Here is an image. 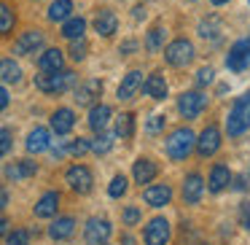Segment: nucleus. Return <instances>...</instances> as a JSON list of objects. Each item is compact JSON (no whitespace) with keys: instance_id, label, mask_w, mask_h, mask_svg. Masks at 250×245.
Masks as SVG:
<instances>
[{"instance_id":"473e14b6","label":"nucleus","mask_w":250,"mask_h":245,"mask_svg":"<svg viewBox=\"0 0 250 245\" xmlns=\"http://www.w3.org/2000/svg\"><path fill=\"white\" fill-rule=\"evenodd\" d=\"M164 35H167V33H164V27H153L151 33H148V38H146V49L151 51V54H156V51L164 46Z\"/></svg>"},{"instance_id":"39448f33","label":"nucleus","mask_w":250,"mask_h":245,"mask_svg":"<svg viewBox=\"0 0 250 245\" xmlns=\"http://www.w3.org/2000/svg\"><path fill=\"white\" fill-rule=\"evenodd\" d=\"M164 60L169 62L172 67H186L191 60H194V44L186 38H178L164 49Z\"/></svg>"},{"instance_id":"7c9ffc66","label":"nucleus","mask_w":250,"mask_h":245,"mask_svg":"<svg viewBox=\"0 0 250 245\" xmlns=\"http://www.w3.org/2000/svg\"><path fill=\"white\" fill-rule=\"evenodd\" d=\"M113 140H116V135L113 132H97V137L94 140H89V151H94V154H108L110 148H113Z\"/></svg>"},{"instance_id":"c85d7f7f","label":"nucleus","mask_w":250,"mask_h":245,"mask_svg":"<svg viewBox=\"0 0 250 245\" xmlns=\"http://www.w3.org/2000/svg\"><path fill=\"white\" fill-rule=\"evenodd\" d=\"M73 11V0H54L49 6V22H65Z\"/></svg>"},{"instance_id":"f3484780","label":"nucleus","mask_w":250,"mask_h":245,"mask_svg":"<svg viewBox=\"0 0 250 245\" xmlns=\"http://www.w3.org/2000/svg\"><path fill=\"white\" fill-rule=\"evenodd\" d=\"M140 89H143L146 97H153V100H164V97H167V81H164L162 73H151V76L140 84Z\"/></svg>"},{"instance_id":"a878e982","label":"nucleus","mask_w":250,"mask_h":245,"mask_svg":"<svg viewBox=\"0 0 250 245\" xmlns=\"http://www.w3.org/2000/svg\"><path fill=\"white\" fill-rule=\"evenodd\" d=\"M110 116H113V111H110V105H92V111H89V127H92L94 132H103L105 127H108Z\"/></svg>"},{"instance_id":"0eeeda50","label":"nucleus","mask_w":250,"mask_h":245,"mask_svg":"<svg viewBox=\"0 0 250 245\" xmlns=\"http://www.w3.org/2000/svg\"><path fill=\"white\" fill-rule=\"evenodd\" d=\"M110 221H105V218H89L86 226H83V240H86L89 245H105L110 237Z\"/></svg>"},{"instance_id":"6e6552de","label":"nucleus","mask_w":250,"mask_h":245,"mask_svg":"<svg viewBox=\"0 0 250 245\" xmlns=\"http://www.w3.org/2000/svg\"><path fill=\"white\" fill-rule=\"evenodd\" d=\"M250 65V38H239L237 44L229 49V57H226V67L229 70H245Z\"/></svg>"},{"instance_id":"423d86ee","label":"nucleus","mask_w":250,"mask_h":245,"mask_svg":"<svg viewBox=\"0 0 250 245\" xmlns=\"http://www.w3.org/2000/svg\"><path fill=\"white\" fill-rule=\"evenodd\" d=\"M207 108V97L202 92H183L178 97V111L183 119H196Z\"/></svg>"},{"instance_id":"a211bd4d","label":"nucleus","mask_w":250,"mask_h":245,"mask_svg":"<svg viewBox=\"0 0 250 245\" xmlns=\"http://www.w3.org/2000/svg\"><path fill=\"white\" fill-rule=\"evenodd\" d=\"M38 173V164L35 162H30V159H19V162H11L6 167V178L8 180H24V178H33V175Z\"/></svg>"},{"instance_id":"bb28decb","label":"nucleus","mask_w":250,"mask_h":245,"mask_svg":"<svg viewBox=\"0 0 250 245\" xmlns=\"http://www.w3.org/2000/svg\"><path fill=\"white\" fill-rule=\"evenodd\" d=\"M83 30H86V19H81V17H67L65 24H62V38H67V41L83 38Z\"/></svg>"},{"instance_id":"9b49d317","label":"nucleus","mask_w":250,"mask_h":245,"mask_svg":"<svg viewBox=\"0 0 250 245\" xmlns=\"http://www.w3.org/2000/svg\"><path fill=\"white\" fill-rule=\"evenodd\" d=\"M41 46H43V33H41V30H27V33H22L19 41L14 44V54L27 57V54H35Z\"/></svg>"},{"instance_id":"393cba45","label":"nucleus","mask_w":250,"mask_h":245,"mask_svg":"<svg viewBox=\"0 0 250 245\" xmlns=\"http://www.w3.org/2000/svg\"><path fill=\"white\" fill-rule=\"evenodd\" d=\"M229 183H231V170H229L226 164H215V167L210 170V191L212 194H221Z\"/></svg>"},{"instance_id":"79ce46f5","label":"nucleus","mask_w":250,"mask_h":245,"mask_svg":"<svg viewBox=\"0 0 250 245\" xmlns=\"http://www.w3.org/2000/svg\"><path fill=\"white\" fill-rule=\"evenodd\" d=\"M239 221H242V226L250 232V202H245V205L239 207Z\"/></svg>"},{"instance_id":"b1692460","label":"nucleus","mask_w":250,"mask_h":245,"mask_svg":"<svg viewBox=\"0 0 250 245\" xmlns=\"http://www.w3.org/2000/svg\"><path fill=\"white\" fill-rule=\"evenodd\" d=\"M140 84H143V73L140 70H129L119 84V100H132L137 94V89H140Z\"/></svg>"},{"instance_id":"49530a36","label":"nucleus","mask_w":250,"mask_h":245,"mask_svg":"<svg viewBox=\"0 0 250 245\" xmlns=\"http://www.w3.org/2000/svg\"><path fill=\"white\" fill-rule=\"evenodd\" d=\"M6 232H8V221H6V218H0V237H3Z\"/></svg>"},{"instance_id":"a18cd8bd","label":"nucleus","mask_w":250,"mask_h":245,"mask_svg":"<svg viewBox=\"0 0 250 245\" xmlns=\"http://www.w3.org/2000/svg\"><path fill=\"white\" fill-rule=\"evenodd\" d=\"M135 49H137V44H135V41H126V44L121 46V54H129V51H135Z\"/></svg>"},{"instance_id":"e433bc0d","label":"nucleus","mask_w":250,"mask_h":245,"mask_svg":"<svg viewBox=\"0 0 250 245\" xmlns=\"http://www.w3.org/2000/svg\"><path fill=\"white\" fill-rule=\"evenodd\" d=\"M164 127H167V119H164L162 113H156V116H151V119H148L146 132H148V135H159V132H164Z\"/></svg>"},{"instance_id":"a19ab883","label":"nucleus","mask_w":250,"mask_h":245,"mask_svg":"<svg viewBox=\"0 0 250 245\" xmlns=\"http://www.w3.org/2000/svg\"><path fill=\"white\" fill-rule=\"evenodd\" d=\"M137 221H140V210H137V207H126L124 210V223L126 226H135Z\"/></svg>"},{"instance_id":"c03bdc74","label":"nucleus","mask_w":250,"mask_h":245,"mask_svg":"<svg viewBox=\"0 0 250 245\" xmlns=\"http://www.w3.org/2000/svg\"><path fill=\"white\" fill-rule=\"evenodd\" d=\"M6 207H8V189L6 186H0V213L6 210Z\"/></svg>"},{"instance_id":"f8f14e48","label":"nucleus","mask_w":250,"mask_h":245,"mask_svg":"<svg viewBox=\"0 0 250 245\" xmlns=\"http://www.w3.org/2000/svg\"><path fill=\"white\" fill-rule=\"evenodd\" d=\"M143 200L148 202L151 207H164L172 202V189L167 183H156V186H146L143 191Z\"/></svg>"},{"instance_id":"f704fd0d","label":"nucleus","mask_w":250,"mask_h":245,"mask_svg":"<svg viewBox=\"0 0 250 245\" xmlns=\"http://www.w3.org/2000/svg\"><path fill=\"white\" fill-rule=\"evenodd\" d=\"M126 189H129L126 178H124V175H116V178L110 180V186H108V194L113 197V200H121V197L126 194Z\"/></svg>"},{"instance_id":"7ed1b4c3","label":"nucleus","mask_w":250,"mask_h":245,"mask_svg":"<svg viewBox=\"0 0 250 245\" xmlns=\"http://www.w3.org/2000/svg\"><path fill=\"white\" fill-rule=\"evenodd\" d=\"M250 130V92H245L242 97H237V103L231 105L226 119V132L231 137L242 135V132Z\"/></svg>"},{"instance_id":"72a5a7b5","label":"nucleus","mask_w":250,"mask_h":245,"mask_svg":"<svg viewBox=\"0 0 250 245\" xmlns=\"http://www.w3.org/2000/svg\"><path fill=\"white\" fill-rule=\"evenodd\" d=\"M89 151V140H83V137H78V140H73V143H67L65 148H60V151H54V154H70V156H81V154H86Z\"/></svg>"},{"instance_id":"4be33fe9","label":"nucleus","mask_w":250,"mask_h":245,"mask_svg":"<svg viewBox=\"0 0 250 245\" xmlns=\"http://www.w3.org/2000/svg\"><path fill=\"white\" fill-rule=\"evenodd\" d=\"M38 67H41V73L62 70V67H65V54H62L60 49H46L43 54L38 57Z\"/></svg>"},{"instance_id":"1a4fd4ad","label":"nucleus","mask_w":250,"mask_h":245,"mask_svg":"<svg viewBox=\"0 0 250 245\" xmlns=\"http://www.w3.org/2000/svg\"><path fill=\"white\" fill-rule=\"evenodd\" d=\"M196 151H199V156H212V154L221 148V130H218L215 124H207L205 130H202V135L196 137Z\"/></svg>"},{"instance_id":"20e7f679","label":"nucleus","mask_w":250,"mask_h":245,"mask_svg":"<svg viewBox=\"0 0 250 245\" xmlns=\"http://www.w3.org/2000/svg\"><path fill=\"white\" fill-rule=\"evenodd\" d=\"M65 180L76 194H89L92 186H94V175H92V170H89L86 164H73V167H67Z\"/></svg>"},{"instance_id":"f257e3e1","label":"nucleus","mask_w":250,"mask_h":245,"mask_svg":"<svg viewBox=\"0 0 250 245\" xmlns=\"http://www.w3.org/2000/svg\"><path fill=\"white\" fill-rule=\"evenodd\" d=\"M76 81H78V76L73 70H65V67L54 70V73H41V76H35V87L46 94H62V92L76 87Z\"/></svg>"},{"instance_id":"09e8293b","label":"nucleus","mask_w":250,"mask_h":245,"mask_svg":"<svg viewBox=\"0 0 250 245\" xmlns=\"http://www.w3.org/2000/svg\"><path fill=\"white\" fill-rule=\"evenodd\" d=\"M210 3H212V6H226L229 0H210Z\"/></svg>"},{"instance_id":"5701e85b","label":"nucleus","mask_w":250,"mask_h":245,"mask_svg":"<svg viewBox=\"0 0 250 245\" xmlns=\"http://www.w3.org/2000/svg\"><path fill=\"white\" fill-rule=\"evenodd\" d=\"M156 173H159V167H156V162H151V159H137L135 162V167H132V178H135V183H151L153 178H156Z\"/></svg>"},{"instance_id":"de8ad7c7","label":"nucleus","mask_w":250,"mask_h":245,"mask_svg":"<svg viewBox=\"0 0 250 245\" xmlns=\"http://www.w3.org/2000/svg\"><path fill=\"white\" fill-rule=\"evenodd\" d=\"M121 245H137V243H135V237H132V234H126V237L121 240Z\"/></svg>"},{"instance_id":"4468645a","label":"nucleus","mask_w":250,"mask_h":245,"mask_svg":"<svg viewBox=\"0 0 250 245\" xmlns=\"http://www.w3.org/2000/svg\"><path fill=\"white\" fill-rule=\"evenodd\" d=\"M24 148H27V154H43L51 148V135L46 127H35L33 132L27 135V140H24Z\"/></svg>"},{"instance_id":"4c0bfd02","label":"nucleus","mask_w":250,"mask_h":245,"mask_svg":"<svg viewBox=\"0 0 250 245\" xmlns=\"http://www.w3.org/2000/svg\"><path fill=\"white\" fill-rule=\"evenodd\" d=\"M86 49H89V46H86V41H83V38L70 41V57H73L76 62H81L83 57H86Z\"/></svg>"},{"instance_id":"ea45409f","label":"nucleus","mask_w":250,"mask_h":245,"mask_svg":"<svg viewBox=\"0 0 250 245\" xmlns=\"http://www.w3.org/2000/svg\"><path fill=\"white\" fill-rule=\"evenodd\" d=\"M212 76H215L212 67H202V70L196 73V84H199V87H207V84H212Z\"/></svg>"},{"instance_id":"2eb2a0df","label":"nucleus","mask_w":250,"mask_h":245,"mask_svg":"<svg viewBox=\"0 0 250 245\" xmlns=\"http://www.w3.org/2000/svg\"><path fill=\"white\" fill-rule=\"evenodd\" d=\"M100 94H103V81H100V78H89L81 87H76V103L78 105H92Z\"/></svg>"},{"instance_id":"aec40b11","label":"nucleus","mask_w":250,"mask_h":245,"mask_svg":"<svg viewBox=\"0 0 250 245\" xmlns=\"http://www.w3.org/2000/svg\"><path fill=\"white\" fill-rule=\"evenodd\" d=\"M73 127H76V113H73L70 108H57L54 113H51V130H54L57 135H67Z\"/></svg>"},{"instance_id":"6ab92c4d","label":"nucleus","mask_w":250,"mask_h":245,"mask_svg":"<svg viewBox=\"0 0 250 245\" xmlns=\"http://www.w3.org/2000/svg\"><path fill=\"white\" fill-rule=\"evenodd\" d=\"M73 232H76V218L73 216H60V218H54L51 226H49L51 240H70Z\"/></svg>"},{"instance_id":"dca6fc26","label":"nucleus","mask_w":250,"mask_h":245,"mask_svg":"<svg viewBox=\"0 0 250 245\" xmlns=\"http://www.w3.org/2000/svg\"><path fill=\"white\" fill-rule=\"evenodd\" d=\"M60 210V191H46L38 202H35V216L38 218H54Z\"/></svg>"},{"instance_id":"f03ea898","label":"nucleus","mask_w":250,"mask_h":245,"mask_svg":"<svg viewBox=\"0 0 250 245\" xmlns=\"http://www.w3.org/2000/svg\"><path fill=\"white\" fill-rule=\"evenodd\" d=\"M194 143H196V135L188 130V127H178L172 135L167 137L164 148H167V156L172 162H183L191 151H194Z\"/></svg>"},{"instance_id":"c9c22d12","label":"nucleus","mask_w":250,"mask_h":245,"mask_svg":"<svg viewBox=\"0 0 250 245\" xmlns=\"http://www.w3.org/2000/svg\"><path fill=\"white\" fill-rule=\"evenodd\" d=\"M6 245H30V232L27 229H14V232H8Z\"/></svg>"},{"instance_id":"8fccbe9b","label":"nucleus","mask_w":250,"mask_h":245,"mask_svg":"<svg viewBox=\"0 0 250 245\" xmlns=\"http://www.w3.org/2000/svg\"><path fill=\"white\" fill-rule=\"evenodd\" d=\"M248 175H250V167H248Z\"/></svg>"},{"instance_id":"c756f323","label":"nucleus","mask_w":250,"mask_h":245,"mask_svg":"<svg viewBox=\"0 0 250 245\" xmlns=\"http://www.w3.org/2000/svg\"><path fill=\"white\" fill-rule=\"evenodd\" d=\"M116 137H121V140H129L132 135H135V116L132 113H121L119 119H116Z\"/></svg>"},{"instance_id":"ddd939ff","label":"nucleus","mask_w":250,"mask_h":245,"mask_svg":"<svg viewBox=\"0 0 250 245\" xmlns=\"http://www.w3.org/2000/svg\"><path fill=\"white\" fill-rule=\"evenodd\" d=\"M180 194H183V202L196 205V202L202 200V194H205V180H202V175H199V173H191L188 178L183 180V189H180Z\"/></svg>"},{"instance_id":"cd10ccee","label":"nucleus","mask_w":250,"mask_h":245,"mask_svg":"<svg viewBox=\"0 0 250 245\" xmlns=\"http://www.w3.org/2000/svg\"><path fill=\"white\" fill-rule=\"evenodd\" d=\"M0 81L3 84H19L22 81V67L14 60H0Z\"/></svg>"},{"instance_id":"9d476101","label":"nucleus","mask_w":250,"mask_h":245,"mask_svg":"<svg viewBox=\"0 0 250 245\" xmlns=\"http://www.w3.org/2000/svg\"><path fill=\"white\" fill-rule=\"evenodd\" d=\"M169 221L167 218H162V216H156V218H151L148 221V226H146V245H167L169 243Z\"/></svg>"},{"instance_id":"37998d69","label":"nucleus","mask_w":250,"mask_h":245,"mask_svg":"<svg viewBox=\"0 0 250 245\" xmlns=\"http://www.w3.org/2000/svg\"><path fill=\"white\" fill-rule=\"evenodd\" d=\"M8 103H11V97H8V89H6V87H0V111H6Z\"/></svg>"},{"instance_id":"412c9836","label":"nucleus","mask_w":250,"mask_h":245,"mask_svg":"<svg viewBox=\"0 0 250 245\" xmlns=\"http://www.w3.org/2000/svg\"><path fill=\"white\" fill-rule=\"evenodd\" d=\"M116 27H119V17H116L113 11H108V8L97 11V17H94V30H97L103 38H110V35L116 33Z\"/></svg>"},{"instance_id":"2f4dec72","label":"nucleus","mask_w":250,"mask_h":245,"mask_svg":"<svg viewBox=\"0 0 250 245\" xmlns=\"http://www.w3.org/2000/svg\"><path fill=\"white\" fill-rule=\"evenodd\" d=\"M14 22H17V17H14V8L8 6V3H0V35L11 33Z\"/></svg>"},{"instance_id":"58836bf2","label":"nucleus","mask_w":250,"mask_h":245,"mask_svg":"<svg viewBox=\"0 0 250 245\" xmlns=\"http://www.w3.org/2000/svg\"><path fill=\"white\" fill-rule=\"evenodd\" d=\"M11 151V132L8 130H0V159Z\"/></svg>"}]
</instances>
